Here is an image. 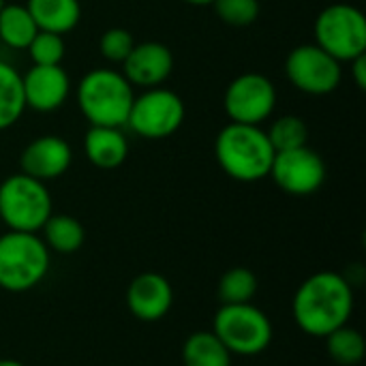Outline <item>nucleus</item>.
Returning a JSON list of instances; mask_svg holds the SVG:
<instances>
[{"instance_id": "obj_1", "label": "nucleus", "mask_w": 366, "mask_h": 366, "mask_svg": "<svg viewBox=\"0 0 366 366\" xmlns=\"http://www.w3.org/2000/svg\"><path fill=\"white\" fill-rule=\"evenodd\" d=\"M354 302V287L345 274L322 270L300 283L292 300V315L305 335L326 339L332 330L350 324Z\"/></svg>"}, {"instance_id": "obj_2", "label": "nucleus", "mask_w": 366, "mask_h": 366, "mask_svg": "<svg viewBox=\"0 0 366 366\" xmlns=\"http://www.w3.org/2000/svg\"><path fill=\"white\" fill-rule=\"evenodd\" d=\"M274 148L259 124H225L214 139L219 167L238 182H257L268 178Z\"/></svg>"}, {"instance_id": "obj_3", "label": "nucleus", "mask_w": 366, "mask_h": 366, "mask_svg": "<svg viewBox=\"0 0 366 366\" xmlns=\"http://www.w3.org/2000/svg\"><path fill=\"white\" fill-rule=\"evenodd\" d=\"M133 97V86L114 69H92L77 84V105L97 127H127Z\"/></svg>"}, {"instance_id": "obj_4", "label": "nucleus", "mask_w": 366, "mask_h": 366, "mask_svg": "<svg viewBox=\"0 0 366 366\" xmlns=\"http://www.w3.org/2000/svg\"><path fill=\"white\" fill-rule=\"evenodd\" d=\"M51 255L39 234H0V290L11 294L30 292L49 272Z\"/></svg>"}, {"instance_id": "obj_5", "label": "nucleus", "mask_w": 366, "mask_h": 366, "mask_svg": "<svg viewBox=\"0 0 366 366\" xmlns=\"http://www.w3.org/2000/svg\"><path fill=\"white\" fill-rule=\"evenodd\" d=\"M212 332L227 347L232 356H259L272 343V322L253 302L221 305L214 315Z\"/></svg>"}, {"instance_id": "obj_6", "label": "nucleus", "mask_w": 366, "mask_h": 366, "mask_svg": "<svg viewBox=\"0 0 366 366\" xmlns=\"http://www.w3.org/2000/svg\"><path fill=\"white\" fill-rule=\"evenodd\" d=\"M51 212V195L45 182L21 172L0 182V223L11 232L39 234Z\"/></svg>"}, {"instance_id": "obj_7", "label": "nucleus", "mask_w": 366, "mask_h": 366, "mask_svg": "<svg viewBox=\"0 0 366 366\" xmlns=\"http://www.w3.org/2000/svg\"><path fill=\"white\" fill-rule=\"evenodd\" d=\"M315 45L339 62L366 54V17L358 6L337 2L315 19Z\"/></svg>"}, {"instance_id": "obj_8", "label": "nucleus", "mask_w": 366, "mask_h": 366, "mask_svg": "<svg viewBox=\"0 0 366 366\" xmlns=\"http://www.w3.org/2000/svg\"><path fill=\"white\" fill-rule=\"evenodd\" d=\"M184 101L169 88H146L133 97L127 127L146 139H165L184 122Z\"/></svg>"}, {"instance_id": "obj_9", "label": "nucleus", "mask_w": 366, "mask_h": 366, "mask_svg": "<svg viewBox=\"0 0 366 366\" xmlns=\"http://www.w3.org/2000/svg\"><path fill=\"white\" fill-rule=\"evenodd\" d=\"M285 75L294 88L307 94H330L339 88L343 71L341 62L315 43L294 47L285 58Z\"/></svg>"}, {"instance_id": "obj_10", "label": "nucleus", "mask_w": 366, "mask_h": 366, "mask_svg": "<svg viewBox=\"0 0 366 366\" xmlns=\"http://www.w3.org/2000/svg\"><path fill=\"white\" fill-rule=\"evenodd\" d=\"M229 122L262 124L277 107V88L262 73H242L229 81L223 97Z\"/></svg>"}, {"instance_id": "obj_11", "label": "nucleus", "mask_w": 366, "mask_h": 366, "mask_svg": "<svg viewBox=\"0 0 366 366\" xmlns=\"http://www.w3.org/2000/svg\"><path fill=\"white\" fill-rule=\"evenodd\" d=\"M268 176L283 193L305 197L322 189L326 180V163L313 148L300 146L277 152Z\"/></svg>"}, {"instance_id": "obj_12", "label": "nucleus", "mask_w": 366, "mask_h": 366, "mask_svg": "<svg viewBox=\"0 0 366 366\" xmlns=\"http://www.w3.org/2000/svg\"><path fill=\"white\" fill-rule=\"evenodd\" d=\"M21 84L26 107L41 114L62 107L71 92V79L62 64H32L26 75H21Z\"/></svg>"}, {"instance_id": "obj_13", "label": "nucleus", "mask_w": 366, "mask_h": 366, "mask_svg": "<svg viewBox=\"0 0 366 366\" xmlns=\"http://www.w3.org/2000/svg\"><path fill=\"white\" fill-rule=\"evenodd\" d=\"M174 305V287L159 272H142L127 287V307L139 322L163 320Z\"/></svg>"}, {"instance_id": "obj_14", "label": "nucleus", "mask_w": 366, "mask_h": 366, "mask_svg": "<svg viewBox=\"0 0 366 366\" xmlns=\"http://www.w3.org/2000/svg\"><path fill=\"white\" fill-rule=\"evenodd\" d=\"M174 71V54L159 41L135 43L122 62V75L131 86L154 88L161 86Z\"/></svg>"}, {"instance_id": "obj_15", "label": "nucleus", "mask_w": 366, "mask_h": 366, "mask_svg": "<svg viewBox=\"0 0 366 366\" xmlns=\"http://www.w3.org/2000/svg\"><path fill=\"white\" fill-rule=\"evenodd\" d=\"M73 161V150L66 139L58 135H41L32 139L19 157L21 174L32 176L41 182L60 178Z\"/></svg>"}, {"instance_id": "obj_16", "label": "nucleus", "mask_w": 366, "mask_h": 366, "mask_svg": "<svg viewBox=\"0 0 366 366\" xmlns=\"http://www.w3.org/2000/svg\"><path fill=\"white\" fill-rule=\"evenodd\" d=\"M84 154L99 169H116L129 157V142L118 127L90 124L84 137Z\"/></svg>"}, {"instance_id": "obj_17", "label": "nucleus", "mask_w": 366, "mask_h": 366, "mask_svg": "<svg viewBox=\"0 0 366 366\" xmlns=\"http://www.w3.org/2000/svg\"><path fill=\"white\" fill-rule=\"evenodd\" d=\"M26 9L39 30L54 34L71 32L81 19L79 0H28Z\"/></svg>"}, {"instance_id": "obj_18", "label": "nucleus", "mask_w": 366, "mask_h": 366, "mask_svg": "<svg viewBox=\"0 0 366 366\" xmlns=\"http://www.w3.org/2000/svg\"><path fill=\"white\" fill-rule=\"evenodd\" d=\"M41 240L45 242V247L49 249V253H58V255H71L75 251L81 249L84 240H86V232L84 225L71 217V214H49V219L45 221V225L41 227Z\"/></svg>"}, {"instance_id": "obj_19", "label": "nucleus", "mask_w": 366, "mask_h": 366, "mask_svg": "<svg viewBox=\"0 0 366 366\" xmlns=\"http://www.w3.org/2000/svg\"><path fill=\"white\" fill-rule=\"evenodd\" d=\"M184 366H232V354L212 330L189 335L182 345Z\"/></svg>"}, {"instance_id": "obj_20", "label": "nucleus", "mask_w": 366, "mask_h": 366, "mask_svg": "<svg viewBox=\"0 0 366 366\" xmlns=\"http://www.w3.org/2000/svg\"><path fill=\"white\" fill-rule=\"evenodd\" d=\"M39 32L26 4H6L0 9V41L11 49H26Z\"/></svg>"}, {"instance_id": "obj_21", "label": "nucleus", "mask_w": 366, "mask_h": 366, "mask_svg": "<svg viewBox=\"0 0 366 366\" xmlns=\"http://www.w3.org/2000/svg\"><path fill=\"white\" fill-rule=\"evenodd\" d=\"M26 112L21 73L0 60V131L13 127Z\"/></svg>"}, {"instance_id": "obj_22", "label": "nucleus", "mask_w": 366, "mask_h": 366, "mask_svg": "<svg viewBox=\"0 0 366 366\" xmlns=\"http://www.w3.org/2000/svg\"><path fill=\"white\" fill-rule=\"evenodd\" d=\"M324 341H326V352H328L330 360L339 366H356L365 360V337L360 330L352 328L350 324L332 330Z\"/></svg>"}, {"instance_id": "obj_23", "label": "nucleus", "mask_w": 366, "mask_h": 366, "mask_svg": "<svg viewBox=\"0 0 366 366\" xmlns=\"http://www.w3.org/2000/svg\"><path fill=\"white\" fill-rule=\"evenodd\" d=\"M257 294V277L249 268H232L219 281V300L221 305H244L251 302Z\"/></svg>"}, {"instance_id": "obj_24", "label": "nucleus", "mask_w": 366, "mask_h": 366, "mask_svg": "<svg viewBox=\"0 0 366 366\" xmlns=\"http://www.w3.org/2000/svg\"><path fill=\"white\" fill-rule=\"evenodd\" d=\"M274 152H283V150H294L300 146H307L309 142V127L300 116H281L277 118L270 129L266 131Z\"/></svg>"}, {"instance_id": "obj_25", "label": "nucleus", "mask_w": 366, "mask_h": 366, "mask_svg": "<svg viewBox=\"0 0 366 366\" xmlns=\"http://www.w3.org/2000/svg\"><path fill=\"white\" fill-rule=\"evenodd\" d=\"M26 49L30 54L32 64H43V66L60 64L64 58V51H66L62 34H54V32H45V30H39Z\"/></svg>"}, {"instance_id": "obj_26", "label": "nucleus", "mask_w": 366, "mask_h": 366, "mask_svg": "<svg viewBox=\"0 0 366 366\" xmlns=\"http://www.w3.org/2000/svg\"><path fill=\"white\" fill-rule=\"evenodd\" d=\"M219 19L227 26L244 28L259 17V0H214L212 2Z\"/></svg>"}, {"instance_id": "obj_27", "label": "nucleus", "mask_w": 366, "mask_h": 366, "mask_svg": "<svg viewBox=\"0 0 366 366\" xmlns=\"http://www.w3.org/2000/svg\"><path fill=\"white\" fill-rule=\"evenodd\" d=\"M135 41H133V34L124 28H109L101 34V41H99V51L105 60L109 62H116V64H122L124 58L131 54Z\"/></svg>"}, {"instance_id": "obj_28", "label": "nucleus", "mask_w": 366, "mask_h": 366, "mask_svg": "<svg viewBox=\"0 0 366 366\" xmlns=\"http://www.w3.org/2000/svg\"><path fill=\"white\" fill-rule=\"evenodd\" d=\"M350 64H352V79H354V84H356L360 90H365L366 88V54L358 56V58H354V60H350Z\"/></svg>"}, {"instance_id": "obj_29", "label": "nucleus", "mask_w": 366, "mask_h": 366, "mask_svg": "<svg viewBox=\"0 0 366 366\" xmlns=\"http://www.w3.org/2000/svg\"><path fill=\"white\" fill-rule=\"evenodd\" d=\"M0 366H26L19 360H13V358H0Z\"/></svg>"}, {"instance_id": "obj_30", "label": "nucleus", "mask_w": 366, "mask_h": 366, "mask_svg": "<svg viewBox=\"0 0 366 366\" xmlns=\"http://www.w3.org/2000/svg\"><path fill=\"white\" fill-rule=\"evenodd\" d=\"M182 2L193 4V6H208V4H212L214 0H182Z\"/></svg>"}, {"instance_id": "obj_31", "label": "nucleus", "mask_w": 366, "mask_h": 366, "mask_svg": "<svg viewBox=\"0 0 366 366\" xmlns=\"http://www.w3.org/2000/svg\"><path fill=\"white\" fill-rule=\"evenodd\" d=\"M2 6H4V0H0V9H2Z\"/></svg>"}]
</instances>
